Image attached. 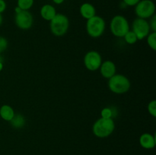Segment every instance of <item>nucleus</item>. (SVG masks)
I'll return each instance as SVG.
<instances>
[{"label": "nucleus", "instance_id": "nucleus-6", "mask_svg": "<svg viewBox=\"0 0 156 155\" xmlns=\"http://www.w3.org/2000/svg\"><path fill=\"white\" fill-rule=\"evenodd\" d=\"M135 13L137 18L149 19L155 15V5L152 0H140L135 5Z\"/></svg>", "mask_w": 156, "mask_h": 155}, {"label": "nucleus", "instance_id": "nucleus-22", "mask_svg": "<svg viewBox=\"0 0 156 155\" xmlns=\"http://www.w3.org/2000/svg\"><path fill=\"white\" fill-rule=\"evenodd\" d=\"M149 23V26H150L151 31L156 32V15H154L153 16L150 18V22Z\"/></svg>", "mask_w": 156, "mask_h": 155}, {"label": "nucleus", "instance_id": "nucleus-5", "mask_svg": "<svg viewBox=\"0 0 156 155\" xmlns=\"http://www.w3.org/2000/svg\"><path fill=\"white\" fill-rule=\"evenodd\" d=\"M110 30L114 36L122 38L130 30V28L127 19L123 15H117L111 19L110 23Z\"/></svg>", "mask_w": 156, "mask_h": 155}, {"label": "nucleus", "instance_id": "nucleus-8", "mask_svg": "<svg viewBox=\"0 0 156 155\" xmlns=\"http://www.w3.org/2000/svg\"><path fill=\"white\" fill-rule=\"evenodd\" d=\"M83 62L85 68L88 71H97L99 69L102 63L101 55L95 50L88 51L84 56Z\"/></svg>", "mask_w": 156, "mask_h": 155}, {"label": "nucleus", "instance_id": "nucleus-2", "mask_svg": "<svg viewBox=\"0 0 156 155\" xmlns=\"http://www.w3.org/2000/svg\"><path fill=\"white\" fill-rule=\"evenodd\" d=\"M109 90L116 94H123L130 89L131 83L126 76L121 74H115L108 79Z\"/></svg>", "mask_w": 156, "mask_h": 155}, {"label": "nucleus", "instance_id": "nucleus-17", "mask_svg": "<svg viewBox=\"0 0 156 155\" xmlns=\"http://www.w3.org/2000/svg\"><path fill=\"white\" fill-rule=\"evenodd\" d=\"M147 44L152 50H156V32H150L149 34L146 36Z\"/></svg>", "mask_w": 156, "mask_h": 155}, {"label": "nucleus", "instance_id": "nucleus-20", "mask_svg": "<svg viewBox=\"0 0 156 155\" xmlns=\"http://www.w3.org/2000/svg\"><path fill=\"white\" fill-rule=\"evenodd\" d=\"M113 110L109 107H105L101 111V117L104 119H112Z\"/></svg>", "mask_w": 156, "mask_h": 155}, {"label": "nucleus", "instance_id": "nucleus-13", "mask_svg": "<svg viewBox=\"0 0 156 155\" xmlns=\"http://www.w3.org/2000/svg\"><path fill=\"white\" fill-rule=\"evenodd\" d=\"M81 16L85 19L88 20L96 15V9L93 5L91 3L85 2L82 4L79 9Z\"/></svg>", "mask_w": 156, "mask_h": 155}, {"label": "nucleus", "instance_id": "nucleus-4", "mask_svg": "<svg viewBox=\"0 0 156 155\" xmlns=\"http://www.w3.org/2000/svg\"><path fill=\"white\" fill-rule=\"evenodd\" d=\"M106 27V23L102 17L94 15L87 20L86 31L89 36L92 38H98L103 35Z\"/></svg>", "mask_w": 156, "mask_h": 155}, {"label": "nucleus", "instance_id": "nucleus-18", "mask_svg": "<svg viewBox=\"0 0 156 155\" xmlns=\"http://www.w3.org/2000/svg\"><path fill=\"white\" fill-rule=\"evenodd\" d=\"M11 122H12V125L15 127H21V126H24V117L21 116V115H15V117L11 121Z\"/></svg>", "mask_w": 156, "mask_h": 155}, {"label": "nucleus", "instance_id": "nucleus-24", "mask_svg": "<svg viewBox=\"0 0 156 155\" xmlns=\"http://www.w3.org/2000/svg\"><path fill=\"white\" fill-rule=\"evenodd\" d=\"M7 5L5 0H0V14L3 13L5 11Z\"/></svg>", "mask_w": 156, "mask_h": 155}, {"label": "nucleus", "instance_id": "nucleus-23", "mask_svg": "<svg viewBox=\"0 0 156 155\" xmlns=\"http://www.w3.org/2000/svg\"><path fill=\"white\" fill-rule=\"evenodd\" d=\"M140 0H123V3L127 6H135Z\"/></svg>", "mask_w": 156, "mask_h": 155}, {"label": "nucleus", "instance_id": "nucleus-27", "mask_svg": "<svg viewBox=\"0 0 156 155\" xmlns=\"http://www.w3.org/2000/svg\"><path fill=\"white\" fill-rule=\"evenodd\" d=\"M3 68H4V65H3V62L0 60V71H2Z\"/></svg>", "mask_w": 156, "mask_h": 155}, {"label": "nucleus", "instance_id": "nucleus-26", "mask_svg": "<svg viewBox=\"0 0 156 155\" xmlns=\"http://www.w3.org/2000/svg\"><path fill=\"white\" fill-rule=\"evenodd\" d=\"M21 9H20L19 7H18V6H17V7H15V14H18V13H19V12H21Z\"/></svg>", "mask_w": 156, "mask_h": 155}, {"label": "nucleus", "instance_id": "nucleus-25", "mask_svg": "<svg viewBox=\"0 0 156 155\" xmlns=\"http://www.w3.org/2000/svg\"><path fill=\"white\" fill-rule=\"evenodd\" d=\"M64 1H65V0H53V2H54L55 4H56V5L62 4V3L64 2Z\"/></svg>", "mask_w": 156, "mask_h": 155}, {"label": "nucleus", "instance_id": "nucleus-15", "mask_svg": "<svg viewBox=\"0 0 156 155\" xmlns=\"http://www.w3.org/2000/svg\"><path fill=\"white\" fill-rule=\"evenodd\" d=\"M34 0H18L17 6L19 7L21 10L28 11L34 5Z\"/></svg>", "mask_w": 156, "mask_h": 155}, {"label": "nucleus", "instance_id": "nucleus-16", "mask_svg": "<svg viewBox=\"0 0 156 155\" xmlns=\"http://www.w3.org/2000/svg\"><path fill=\"white\" fill-rule=\"evenodd\" d=\"M123 38H124L125 41H126V43L129 44V45H133V44H135L138 41V39H137L136 35L134 33V32L133 30H129L126 34L124 35Z\"/></svg>", "mask_w": 156, "mask_h": 155}, {"label": "nucleus", "instance_id": "nucleus-14", "mask_svg": "<svg viewBox=\"0 0 156 155\" xmlns=\"http://www.w3.org/2000/svg\"><path fill=\"white\" fill-rule=\"evenodd\" d=\"M15 115L13 108L8 104H4L0 107V117L6 122H11Z\"/></svg>", "mask_w": 156, "mask_h": 155}, {"label": "nucleus", "instance_id": "nucleus-19", "mask_svg": "<svg viewBox=\"0 0 156 155\" xmlns=\"http://www.w3.org/2000/svg\"><path fill=\"white\" fill-rule=\"evenodd\" d=\"M147 109L149 113L152 116L156 117V100H152L148 103Z\"/></svg>", "mask_w": 156, "mask_h": 155}, {"label": "nucleus", "instance_id": "nucleus-12", "mask_svg": "<svg viewBox=\"0 0 156 155\" xmlns=\"http://www.w3.org/2000/svg\"><path fill=\"white\" fill-rule=\"evenodd\" d=\"M40 14H41V16L43 19L47 21H50L56 16L57 13H56V9L54 8V6L50 4H46L41 7Z\"/></svg>", "mask_w": 156, "mask_h": 155}, {"label": "nucleus", "instance_id": "nucleus-21", "mask_svg": "<svg viewBox=\"0 0 156 155\" xmlns=\"http://www.w3.org/2000/svg\"><path fill=\"white\" fill-rule=\"evenodd\" d=\"M8 47V40L4 36H0V53H3Z\"/></svg>", "mask_w": 156, "mask_h": 155}, {"label": "nucleus", "instance_id": "nucleus-28", "mask_svg": "<svg viewBox=\"0 0 156 155\" xmlns=\"http://www.w3.org/2000/svg\"><path fill=\"white\" fill-rule=\"evenodd\" d=\"M2 22H3L2 15V14H0V26L2 25Z\"/></svg>", "mask_w": 156, "mask_h": 155}, {"label": "nucleus", "instance_id": "nucleus-10", "mask_svg": "<svg viewBox=\"0 0 156 155\" xmlns=\"http://www.w3.org/2000/svg\"><path fill=\"white\" fill-rule=\"evenodd\" d=\"M99 70H100V73L102 77L106 79H109L116 74L117 67L114 62L111 60H106L105 62H102Z\"/></svg>", "mask_w": 156, "mask_h": 155}, {"label": "nucleus", "instance_id": "nucleus-1", "mask_svg": "<svg viewBox=\"0 0 156 155\" xmlns=\"http://www.w3.org/2000/svg\"><path fill=\"white\" fill-rule=\"evenodd\" d=\"M115 129V122L113 119L99 118L92 126V132L94 136L99 138L109 137Z\"/></svg>", "mask_w": 156, "mask_h": 155}, {"label": "nucleus", "instance_id": "nucleus-11", "mask_svg": "<svg viewBox=\"0 0 156 155\" xmlns=\"http://www.w3.org/2000/svg\"><path fill=\"white\" fill-rule=\"evenodd\" d=\"M140 144L143 148L151 150L155 147L156 140L155 136L150 133H143L140 137Z\"/></svg>", "mask_w": 156, "mask_h": 155}, {"label": "nucleus", "instance_id": "nucleus-9", "mask_svg": "<svg viewBox=\"0 0 156 155\" xmlns=\"http://www.w3.org/2000/svg\"><path fill=\"white\" fill-rule=\"evenodd\" d=\"M15 23L21 30H29L33 25L34 17L29 11L22 10L19 13L15 14Z\"/></svg>", "mask_w": 156, "mask_h": 155}, {"label": "nucleus", "instance_id": "nucleus-3", "mask_svg": "<svg viewBox=\"0 0 156 155\" xmlns=\"http://www.w3.org/2000/svg\"><path fill=\"white\" fill-rule=\"evenodd\" d=\"M69 27V20L63 14H56L50 21V31L54 36H62L67 33Z\"/></svg>", "mask_w": 156, "mask_h": 155}, {"label": "nucleus", "instance_id": "nucleus-7", "mask_svg": "<svg viewBox=\"0 0 156 155\" xmlns=\"http://www.w3.org/2000/svg\"><path fill=\"white\" fill-rule=\"evenodd\" d=\"M137 36L138 40L145 39L151 31L149 23L147 20L137 18L132 24V30Z\"/></svg>", "mask_w": 156, "mask_h": 155}]
</instances>
